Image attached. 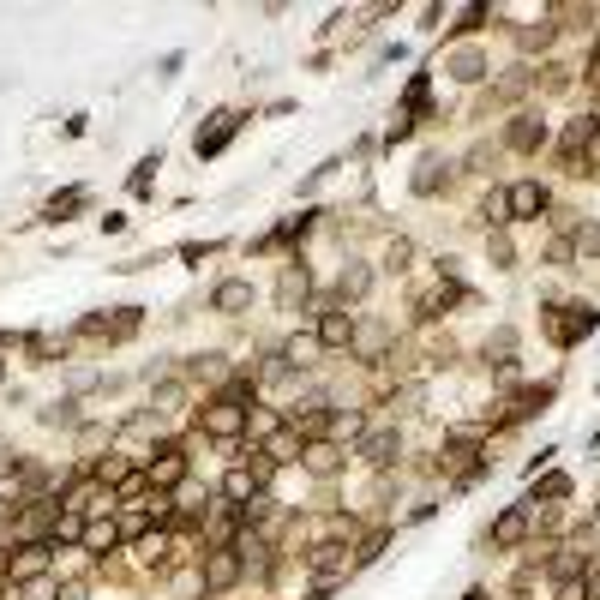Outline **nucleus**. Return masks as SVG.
<instances>
[{"label": "nucleus", "mask_w": 600, "mask_h": 600, "mask_svg": "<svg viewBox=\"0 0 600 600\" xmlns=\"http://www.w3.org/2000/svg\"><path fill=\"white\" fill-rule=\"evenodd\" d=\"M546 204H553V192H546L541 181H511L504 186V216H511V222H534Z\"/></svg>", "instance_id": "obj_2"}, {"label": "nucleus", "mask_w": 600, "mask_h": 600, "mask_svg": "<svg viewBox=\"0 0 600 600\" xmlns=\"http://www.w3.org/2000/svg\"><path fill=\"white\" fill-rule=\"evenodd\" d=\"M457 300H462V288H457V283H444V276H439V288L415 295V313H420V318H444L450 306H457Z\"/></svg>", "instance_id": "obj_17"}, {"label": "nucleus", "mask_w": 600, "mask_h": 600, "mask_svg": "<svg viewBox=\"0 0 600 600\" xmlns=\"http://www.w3.org/2000/svg\"><path fill=\"white\" fill-rule=\"evenodd\" d=\"M553 36H558V25H553V18H541V25H529V30H522V48H546Z\"/></svg>", "instance_id": "obj_36"}, {"label": "nucleus", "mask_w": 600, "mask_h": 600, "mask_svg": "<svg viewBox=\"0 0 600 600\" xmlns=\"http://www.w3.org/2000/svg\"><path fill=\"white\" fill-rule=\"evenodd\" d=\"M306 571H313L318 583H330V588H336L348 571H355V564H348V546H343V541H318L313 553H306Z\"/></svg>", "instance_id": "obj_3"}, {"label": "nucleus", "mask_w": 600, "mask_h": 600, "mask_svg": "<svg viewBox=\"0 0 600 600\" xmlns=\"http://www.w3.org/2000/svg\"><path fill=\"white\" fill-rule=\"evenodd\" d=\"M313 216H318V211H300V216H288V222H283V229H276V234H264V241H258V253H276V246L300 241V234L313 229Z\"/></svg>", "instance_id": "obj_22"}, {"label": "nucleus", "mask_w": 600, "mask_h": 600, "mask_svg": "<svg viewBox=\"0 0 600 600\" xmlns=\"http://www.w3.org/2000/svg\"><path fill=\"white\" fill-rule=\"evenodd\" d=\"M306 295H313V276H306V264H300V258H288L283 276H276V306H283V313H295Z\"/></svg>", "instance_id": "obj_10"}, {"label": "nucleus", "mask_w": 600, "mask_h": 600, "mask_svg": "<svg viewBox=\"0 0 600 600\" xmlns=\"http://www.w3.org/2000/svg\"><path fill=\"white\" fill-rule=\"evenodd\" d=\"M355 313H348V306H325V313H318V348H355Z\"/></svg>", "instance_id": "obj_7"}, {"label": "nucleus", "mask_w": 600, "mask_h": 600, "mask_svg": "<svg viewBox=\"0 0 600 600\" xmlns=\"http://www.w3.org/2000/svg\"><path fill=\"white\" fill-rule=\"evenodd\" d=\"M583 595L600 600V564H588V571H583Z\"/></svg>", "instance_id": "obj_43"}, {"label": "nucleus", "mask_w": 600, "mask_h": 600, "mask_svg": "<svg viewBox=\"0 0 600 600\" xmlns=\"http://www.w3.org/2000/svg\"><path fill=\"white\" fill-rule=\"evenodd\" d=\"M385 546H390V529H372L367 541H360V558H355V571H360V564H372V558L385 553Z\"/></svg>", "instance_id": "obj_33"}, {"label": "nucleus", "mask_w": 600, "mask_h": 600, "mask_svg": "<svg viewBox=\"0 0 600 600\" xmlns=\"http://www.w3.org/2000/svg\"><path fill=\"white\" fill-rule=\"evenodd\" d=\"M481 222H511V216H504V192H492V199L481 204Z\"/></svg>", "instance_id": "obj_42"}, {"label": "nucleus", "mask_w": 600, "mask_h": 600, "mask_svg": "<svg viewBox=\"0 0 600 600\" xmlns=\"http://www.w3.org/2000/svg\"><path fill=\"white\" fill-rule=\"evenodd\" d=\"M48 558H55V541H30V546H18V558L6 564V576H13V583H36V576L48 571Z\"/></svg>", "instance_id": "obj_12"}, {"label": "nucleus", "mask_w": 600, "mask_h": 600, "mask_svg": "<svg viewBox=\"0 0 600 600\" xmlns=\"http://www.w3.org/2000/svg\"><path fill=\"white\" fill-rule=\"evenodd\" d=\"M144 474H150V492H174V486L186 481V450H181V444H162Z\"/></svg>", "instance_id": "obj_8"}, {"label": "nucleus", "mask_w": 600, "mask_h": 600, "mask_svg": "<svg viewBox=\"0 0 600 600\" xmlns=\"http://www.w3.org/2000/svg\"><path fill=\"white\" fill-rule=\"evenodd\" d=\"M139 313H144V306H120V318H85V325H78V336L120 343V336H132V330H139Z\"/></svg>", "instance_id": "obj_13"}, {"label": "nucleus", "mask_w": 600, "mask_h": 600, "mask_svg": "<svg viewBox=\"0 0 600 600\" xmlns=\"http://www.w3.org/2000/svg\"><path fill=\"white\" fill-rule=\"evenodd\" d=\"M234 132H241V115H234V109H216V115H211V127H199V139H192L199 162H204V157H222Z\"/></svg>", "instance_id": "obj_4"}, {"label": "nucleus", "mask_w": 600, "mask_h": 600, "mask_svg": "<svg viewBox=\"0 0 600 600\" xmlns=\"http://www.w3.org/2000/svg\"><path fill=\"white\" fill-rule=\"evenodd\" d=\"M522 541H529V504H511V511L492 516V546H499V553H511V546H522Z\"/></svg>", "instance_id": "obj_9"}, {"label": "nucleus", "mask_w": 600, "mask_h": 600, "mask_svg": "<svg viewBox=\"0 0 600 600\" xmlns=\"http://www.w3.org/2000/svg\"><path fill=\"white\" fill-rule=\"evenodd\" d=\"M588 85H595V90H600V55H595V60H588Z\"/></svg>", "instance_id": "obj_47"}, {"label": "nucleus", "mask_w": 600, "mask_h": 600, "mask_svg": "<svg viewBox=\"0 0 600 600\" xmlns=\"http://www.w3.org/2000/svg\"><path fill=\"white\" fill-rule=\"evenodd\" d=\"M150 522H157L150 511H120V522H115V529H120V541H139V534L150 529Z\"/></svg>", "instance_id": "obj_32"}, {"label": "nucleus", "mask_w": 600, "mask_h": 600, "mask_svg": "<svg viewBox=\"0 0 600 600\" xmlns=\"http://www.w3.org/2000/svg\"><path fill=\"white\" fill-rule=\"evenodd\" d=\"M0 378H6V360H0Z\"/></svg>", "instance_id": "obj_50"}, {"label": "nucleus", "mask_w": 600, "mask_h": 600, "mask_svg": "<svg viewBox=\"0 0 600 600\" xmlns=\"http://www.w3.org/2000/svg\"><path fill=\"white\" fill-rule=\"evenodd\" d=\"M25 355L36 360V367H48L55 355H67V343H60V336H48V330H30V336H25Z\"/></svg>", "instance_id": "obj_25"}, {"label": "nucleus", "mask_w": 600, "mask_h": 600, "mask_svg": "<svg viewBox=\"0 0 600 600\" xmlns=\"http://www.w3.org/2000/svg\"><path fill=\"white\" fill-rule=\"evenodd\" d=\"M85 595H90L85 583H67V588H55V600H85Z\"/></svg>", "instance_id": "obj_45"}, {"label": "nucleus", "mask_w": 600, "mask_h": 600, "mask_svg": "<svg viewBox=\"0 0 600 600\" xmlns=\"http://www.w3.org/2000/svg\"><path fill=\"white\" fill-rule=\"evenodd\" d=\"M486 13H492V6H469V13H462L450 30H457V36H469V30H481V18H486Z\"/></svg>", "instance_id": "obj_39"}, {"label": "nucleus", "mask_w": 600, "mask_h": 600, "mask_svg": "<svg viewBox=\"0 0 600 600\" xmlns=\"http://www.w3.org/2000/svg\"><path fill=\"white\" fill-rule=\"evenodd\" d=\"M558 504V499H571V474H546L541 486H534V499H522V504Z\"/></svg>", "instance_id": "obj_28"}, {"label": "nucleus", "mask_w": 600, "mask_h": 600, "mask_svg": "<svg viewBox=\"0 0 600 600\" xmlns=\"http://www.w3.org/2000/svg\"><path fill=\"white\" fill-rule=\"evenodd\" d=\"M199 427H204V439H241V432H246V409H241V402H222V397H216L211 409L199 415Z\"/></svg>", "instance_id": "obj_6"}, {"label": "nucleus", "mask_w": 600, "mask_h": 600, "mask_svg": "<svg viewBox=\"0 0 600 600\" xmlns=\"http://www.w3.org/2000/svg\"><path fill=\"white\" fill-rule=\"evenodd\" d=\"M78 546H85V553H115V546H120V529H115V522H102V516H90V522H85V541H78Z\"/></svg>", "instance_id": "obj_23"}, {"label": "nucleus", "mask_w": 600, "mask_h": 600, "mask_svg": "<svg viewBox=\"0 0 600 600\" xmlns=\"http://www.w3.org/2000/svg\"><path fill=\"white\" fill-rule=\"evenodd\" d=\"M462 600H492V595H486V588H481V583H474V588H469V595H462Z\"/></svg>", "instance_id": "obj_48"}, {"label": "nucleus", "mask_w": 600, "mask_h": 600, "mask_svg": "<svg viewBox=\"0 0 600 600\" xmlns=\"http://www.w3.org/2000/svg\"><path fill=\"white\" fill-rule=\"evenodd\" d=\"M558 600H588V595H583V576H571V583H558Z\"/></svg>", "instance_id": "obj_44"}, {"label": "nucleus", "mask_w": 600, "mask_h": 600, "mask_svg": "<svg viewBox=\"0 0 600 600\" xmlns=\"http://www.w3.org/2000/svg\"><path fill=\"white\" fill-rule=\"evenodd\" d=\"M571 253H576V258H595V253H600V229H595V222H583V229H576Z\"/></svg>", "instance_id": "obj_34"}, {"label": "nucleus", "mask_w": 600, "mask_h": 600, "mask_svg": "<svg viewBox=\"0 0 600 600\" xmlns=\"http://www.w3.org/2000/svg\"><path fill=\"white\" fill-rule=\"evenodd\" d=\"M439 181H450V162L427 157V162H420V169H415V181H409V186H415L420 199H432V192H439Z\"/></svg>", "instance_id": "obj_24"}, {"label": "nucleus", "mask_w": 600, "mask_h": 600, "mask_svg": "<svg viewBox=\"0 0 600 600\" xmlns=\"http://www.w3.org/2000/svg\"><path fill=\"white\" fill-rule=\"evenodd\" d=\"M157 169H162V150H150V157L132 169V192H150V174H157Z\"/></svg>", "instance_id": "obj_35"}, {"label": "nucleus", "mask_w": 600, "mask_h": 600, "mask_svg": "<svg viewBox=\"0 0 600 600\" xmlns=\"http://www.w3.org/2000/svg\"><path fill=\"white\" fill-rule=\"evenodd\" d=\"M13 343H18V348H25V336H6V330H0V348H13Z\"/></svg>", "instance_id": "obj_49"}, {"label": "nucleus", "mask_w": 600, "mask_h": 600, "mask_svg": "<svg viewBox=\"0 0 600 600\" xmlns=\"http://www.w3.org/2000/svg\"><path fill=\"white\" fill-rule=\"evenodd\" d=\"M186 372H192V378H216V372H222V355H199Z\"/></svg>", "instance_id": "obj_41"}, {"label": "nucleus", "mask_w": 600, "mask_h": 600, "mask_svg": "<svg viewBox=\"0 0 600 600\" xmlns=\"http://www.w3.org/2000/svg\"><path fill=\"white\" fill-rule=\"evenodd\" d=\"M355 348L367 360H385V348H390V330L385 325H367V330H355Z\"/></svg>", "instance_id": "obj_27"}, {"label": "nucleus", "mask_w": 600, "mask_h": 600, "mask_svg": "<svg viewBox=\"0 0 600 600\" xmlns=\"http://www.w3.org/2000/svg\"><path fill=\"white\" fill-rule=\"evenodd\" d=\"M486 246H492V258H499V271H511V264H516V253H511V234H492Z\"/></svg>", "instance_id": "obj_38"}, {"label": "nucleus", "mask_w": 600, "mask_h": 600, "mask_svg": "<svg viewBox=\"0 0 600 600\" xmlns=\"http://www.w3.org/2000/svg\"><path fill=\"white\" fill-rule=\"evenodd\" d=\"M318 355H325V348H318V336H288V343H283V360H276V367H288V372H306Z\"/></svg>", "instance_id": "obj_18"}, {"label": "nucleus", "mask_w": 600, "mask_h": 600, "mask_svg": "<svg viewBox=\"0 0 600 600\" xmlns=\"http://www.w3.org/2000/svg\"><path fill=\"white\" fill-rule=\"evenodd\" d=\"M300 462H306V474H318V481H330V474H336V469H343V444H336V439H313V444H306V450H300Z\"/></svg>", "instance_id": "obj_14"}, {"label": "nucleus", "mask_w": 600, "mask_h": 600, "mask_svg": "<svg viewBox=\"0 0 600 600\" xmlns=\"http://www.w3.org/2000/svg\"><path fill=\"white\" fill-rule=\"evenodd\" d=\"M486 360L511 372L516 367V330H492V336H486Z\"/></svg>", "instance_id": "obj_26"}, {"label": "nucleus", "mask_w": 600, "mask_h": 600, "mask_svg": "<svg viewBox=\"0 0 600 600\" xmlns=\"http://www.w3.org/2000/svg\"><path fill=\"white\" fill-rule=\"evenodd\" d=\"M595 325H600L595 306H558V313H546V336H553L558 348H576Z\"/></svg>", "instance_id": "obj_1"}, {"label": "nucleus", "mask_w": 600, "mask_h": 600, "mask_svg": "<svg viewBox=\"0 0 600 600\" xmlns=\"http://www.w3.org/2000/svg\"><path fill=\"white\" fill-rule=\"evenodd\" d=\"M504 144H511V150H522V157H529V150H541V144H546V120H541V115H516L511 127H504Z\"/></svg>", "instance_id": "obj_15"}, {"label": "nucleus", "mask_w": 600, "mask_h": 600, "mask_svg": "<svg viewBox=\"0 0 600 600\" xmlns=\"http://www.w3.org/2000/svg\"><path fill=\"white\" fill-rule=\"evenodd\" d=\"M25 600H48V588L43 583H25Z\"/></svg>", "instance_id": "obj_46"}, {"label": "nucleus", "mask_w": 600, "mask_h": 600, "mask_svg": "<svg viewBox=\"0 0 600 600\" xmlns=\"http://www.w3.org/2000/svg\"><path fill=\"white\" fill-rule=\"evenodd\" d=\"M85 199H90L85 186H67V192H55V199L43 204V222H67L72 211H85Z\"/></svg>", "instance_id": "obj_21"}, {"label": "nucleus", "mask_w": 600, "mask_h": 600, "mask_svg": "<svg viewBox=\"0 0 600 600\" xmlns=\"http://www.w3.org/2000/svg\"><path fill=\"white\" fill-rule=\"evenodd\" d=\"M211 253H222V241H186V246H181V258H192V264H199V258H211Z\"/></svg>", "instance_id": "obj_40"}, {"label": "nucleus", "mask_w": 600, "mask_h": 600, "mask_svg": "<svg viewBox=\"0 0 600 600\" xmlns=\"http://www.w3.org/2000/svg\"><path fill=\"white\" fill-rule=\"evenodd\" d=\"M450 72H457L462 85H481V78H486V60L469 48V55H457V60H450Z\"/></svg>", "instance_id": "obj_31"}, {"label": "nucleus", "mask_w": 600, "mask_h": 600, "mask_svg": "<svg viewBox=\"0 0 600 600\" xmlns=\"http://www.w3.org/2000/svg\"><path fill=\"white\" fill-rule=\"evenodd\" d=\"M253 306V283H241V276H229V283H216L211 288V313H246Z\"/></svg>", "instance_id": "obj_16"}, {"label": "nucleus", "mask_w": 600, "mask_h": 600, "mask_svg": "<svg viewBox=\"0 0 600 600\" xmlns=\"http://www.w3.org/2000/svg\"><path fill=\"white\" fill-rule=\"evenodd\" d=\"M546 571H553L558 583H571V576H583V571H588V553H583V546H558V553L546 558Z\"/></svg>", "instance_id": "obj_20"}, {"label": "nucleus", "mask_w": 600, "mask_h": 600, "mask_svg": "<svg viewBox=\"0 0 600 600\" xmlns=\"http://www.w3.org/2000/svg\"><path fill=\"white\" fill-rule=\"evenodd\" d=\"M36 420H43V427H78V420H85V415H78V402H48V409H43V415H36Z\"/></svg>", "instance_id": "obj_30"}, {"label": "nucleus", "mask_w": 600, "mask_h": 600, "mask_svg": "<svg viewBox=\"0 0 600 600\" xmlns=\"http://www.w3.org/2000/svg\"><path fill=\"white\" fill-rule=\"evenodd\" d=\"M246 571V558L234 553V546H216V553H204V588L211 595H222V588H234Z\"/></svg>", "instance_id": "obj_5"}, {"label": "nucleus", "mask_w": 600, "mask_h": 600, "mask_svg": "<svg viewBox=\"0 0 600 600\" xmlns=\"http://www.w3.org/2000/svg\"><path fill=\"white\" fill-rule=\"evenodd\" d=\"M360 457L372 462V469H390V462L402 457V432L397 427H378V432H360Z\"/></svg>", "instance_id": "obj_11"}, {"label": "nucleus", "mask_w": 600, "mask_h": 600, "mask_svg": "<svg viewBox=\"0 0 600 600\" xmlns=\"http://www.w3.org/2000/svg\"><path fill=\"white\" fill-rule=\"evenodd\" d=\"M181 402H186V390H181V385H162V390H157V415H174Z\"/></svg>", "instance_id": "obj_37"}, {"label": "nucleus", "mask_w": 600, "mask_h": 600, "mask_svg": "<svg viewBox=\"0 0 600 600\" xmlns=\"http://www.w3.org/2000/svg\"><path fill=\"white\" fill-rule=\"evenodd\" d=\"M409 264H415V241H409V234H397V241L385 246V271H409Z\"/></svg>", "instance_id": "obj_29"}, {"label": "nucleus", "mask_w": 600, "mask_h": 600, "mask_svg": "<svg viewBox=\"0 0 600 600\" xmlns=\"http://www.w3.org/2000/svg\"><path fill=\"white\" fill-rule=\"evenodd\" d=\"M367 288H372V271L348 258V264H343V276H336V300H343V306H348V300H367Z\"/></svg>", "instance_id": "obj_19"}]
</instances>
